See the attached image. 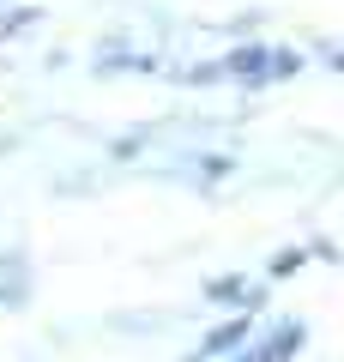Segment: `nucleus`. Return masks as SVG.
<instances>
[{"label":"nucleus","instance_id":"f257e3e1","mask_svg":"<svg viewBox=\"0 0 344 362\" xmlns=\"http://www.w3.org/2000/svg\"><path fill=\"white\" fill-rule=\"evenodd\" d=\"M248 338V320H236V326H217L212 338H205V350H229V344H242Z\"/></svg>","mask_w":344,"mask_h":362}]
</instances>
